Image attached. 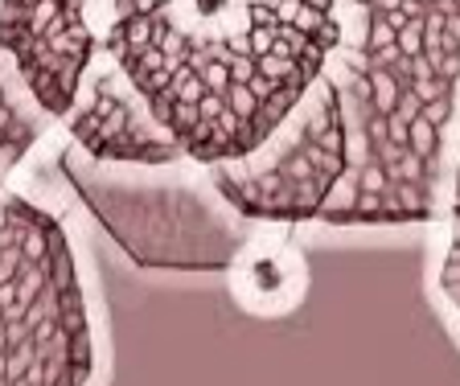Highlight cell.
Wrapping results in <instances>:
<instances>
[{
    "instance_id": "obj_4",
    "label": "cell",
    "mask_w": 460,
    "mask_h": 386,
    "mask_svg": "<svg viewBox=\"0 0 460 386\" xmlns=\"http://www.w3.org/2000/svg\"><path fill=\"white\" fill-rule=\"evenodd\" d=\"M58 169L119 251L153 271H230L259 226L214 189L206 164L190 156L111 164L66 140Z\"/></svg>"
},
{
    "instance_id": "obj_3",
    "label": "cell",
    "mask_w": 460,
    "mask_h": 386,
    "mask_svg": "<svg viewBox=\"0 0 460 386\" xmlns=\"http://www.w3.org/2000/svg\"><path fill=\"white\" fill-rule=\"evenodd\" d=\"M103 309L70 223L38 193L0 189V386H99Z\"/></svg>"
},
{
    "instance_id": "obj_5",
    "label": "cell",
    "mask_w": 460,
    "mask_h": 386,
    "mask_svg": "<svg viewBox=\"0 0 460 386\" xmlns=\"http://www.w3.org/2000/svg\"><path fill=\"white\" fill-rule=\"evenodd\" d=\"M214 189L259 226L321 218L349 177V124L333 78H321L305 103L259 148L206 164Z\"/></svg>"
},
{
    "instance_id": "obj_1",
    "label": "cell",
    "mask_w": 460,
    "mask_h": 386,
    "mask_svg": "<svg viewBox=\"0 0 460 386\" xmlns=\"http://www.w3.org/2000/svg\"><path fill=\"white\" fill-rule=\"evenodd\" d=\"M103 54L198 164L251 153L333 70L341 0H99Z\"/></svg>"
},
{
    "instance_id": "obj_8",
    "label": "cell",
    "mask_w": 460,
    "mask_h": 386,
    "mask_svg": "<svg viewBox=\"0 0 460 386\" xmlns=\"http://www.w3.org/2000/svg\"><path fill=\"white\" fill-rule=\"evenodd\" d=\"M49 132H54V124L29 103V95L0 58V177L17 173L29 161V153L46 145Z\"/></svg>"
},
{
    "instance_id": "obj_6",
    "label": "cell",
    "mask_w": 460,
    "mask_h": 386,
    "mask_svg": "<svg viewBox=\"0 0 460 386\" xmlns=\"http://www.w3.org/2000/svg\"><path fill=\"white\" fill-rule=\"evenodd\" d=\"M99 0H0V58L49 124H62L103 54Z\"/></svg>"
},
{
    "instance_id": "obj_7",
    "label": "cell",
    "mask_w": 460,
    "mask_h": 386,
    "mask_svg": "<svg viewBox=\"0 0 460 386\" xmlns=\"http://www.w3.org/2000/svg\"><path fill=\"white\" fill-rule=\"evenodd\" d=\"M58 127L66 132L70 145L95 161L169 164L185 156L107 54H99L95 66L86 70L83 87Z\"/></svg>"
},
{
    "instance_id": "obj_9",
    "label": "cell",
    "mask_w": 460,
    "mask_h": 386,
    "mask_svg": "<svg viewBox=\"0 0 460 386\" xmlns=\"http://www.w3.org/2000/svg\"><path fill=\"white\" fill-rule=\"evenodd\" d=\"M4 181H9V177H0V189H4Z\"/></svg>"
},
{
    "instance_id": "obj_2",
    "label": "cell",
    "mask_w": 460,
    "mask_h": 386,
    "mask_svg": "<svg viewBox=\"0 0 460 386\" xmlns=\"http://www.w3.org/2000/svg\"><path fill=\"white\" fill-rule=\"evenodd\" d=\"M329 78L349 124L333 226H407L444 214L460 111V0H341Z\"/></svg>"
}]
</instances>
